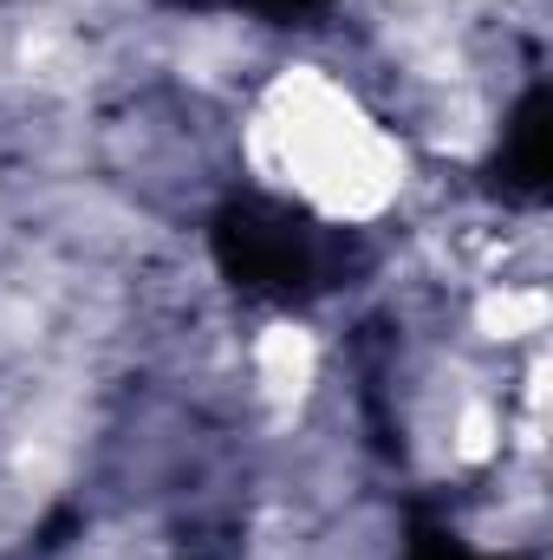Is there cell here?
<instances>
[{"label": "cell", "instance_id": "1", "mask_svg": "<svg viewBox=\"0 0 553 560\" xmlns=\"http://www.w3.org/2000/svg\"><path fill=\"white\" fill-rule=\"evenodd\" d=\"M215 261L255 300H306L332 287V242L274 196H228L209 222Z\"/></svg>", "mask_w": 553, "mask_h": 560}, {"label": "cell", "instance_id": "2", "mask_svg": "<svg viewBox=\"0 0 553 560\" xmlns=\"http://www.w3.org/2000/svg\"><path fill=\"white\" fill-rule=\"evenodd\" d=\"M502 189L534 202L548 189V85H534L521 98V112L508 118V138H502Z\"/></svg>", "mask_w": 553, "mask_h": 560}, {"label": "cell", "instance_id": "3", "mask_svg": "<svg viewBox=\"0 0 553 560\" xmlns=\"http://www.w3.org/2000/svg\"><path fill=\"white\" fill-rule=\"evenodd\" d=\"M411 560H489V555H475V548H462L456 535H436V528H423L411 541Z\"/></svg>", "mask_w": 553, "mask_h": 560}, {"label": "cell", "instance_id": "4", "mask_svg": "<svg viewBox=\"0 0 553 560\" xmlns=\"http://www.w3.org/2000/svg\"><path fill=\"white\" fill-rule=\"evenodd\" d=\"M242 7H255V13H268V20H299V13H313V7H326V0H242Z\"/></svg>", "mask_w": 553, "mask_h": 560}]
</instances>
